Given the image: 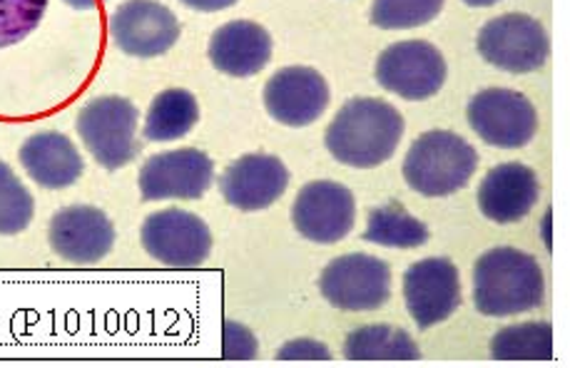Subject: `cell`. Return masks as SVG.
<instances>
[{
    "label": "cell",
    "mask_w": 570,
    "mask_h": 368,
    "mask_svg": "<svg viewBox=\"0 0 570 368\" xmlns=\"http://www.w3.org/2000/svg\"><path fill=\"white\" fill-rule=\"evenodd\" d=\"M404 130V118L394 105L376 98H354L336 112L324 142L334 160L356 170H372L392 160Z\"/></svg>",
    "instance_id": "obj_1"
},
{
    "label": "cell",
    "mask_w": 570,
    "mask_h": 368,
    "mask_svg": "<svg viewBox=\"0 0 570 368\" xmlns=\"http://www.w3.org/2000/svg\"><path fill=\"white\" fill-rule=\"evenodd\" d=\"M546 279L535 257L495 247L473 267V301L483 317H515L543 304Z\"/></svg>",
    "instance_id": "obj_2"
},
{
    "label": "cell",
    "mask_w": 570,
    "mask_h": 368,
    "mask_svg": "<svg viewBox=\"0 0 570 368\" xmlns=\"http://www.w3.org/2000/svg\"><path fill=\"white\" fill-rule=\"evenodd\" d=\"M479 167V155L469 140L449 130H431L411 145L404 160V177L414 192L446 197L459 192Z\"/></svg>",
    "instance_id": "obj_3"
},
{
    "label": "cell",
    "mask_w": 570,
    "mask_h": 368,
    "mask_svg": "<svg viewBox=\"0 0 570 368\" xmlns=\"http://www.w3.org/2000/svg\"><path fill=\"white\" fill-rule=\"evenodd\" d=\"M137 120L140 112L130 100L120 95H105L80 110L76 128L95 162L105 170H120L140 152V142L135 138Z\"/></svg>",
    "instance_id": "obj_4"
},
{
    "label": "cell",
    "mask_w": 570,
    "mask_h": 368,
    "mask_svg": "<svg viewBox=\"0 0 570 368\" xmlns=\"http://www.w3.org/2000/svg\"><path fill=\"white\" fill-rule=\"evenodd\" d=\"M322 297L342 311H376L392 297V269L372 255H344L324 267Z\"/></svg>",
    "instance_id": "obj_5"
},
{
    "label": "cell",
    "mask_w": 570,
    "mask_h": 368,
    "mask_svg": "<svg viewBox=\"0 0 570 368\" xmlns=\"http://www.w3.org/2000/svg\"><path fill=\"white\" fill-rule=\"evenodd\" d=\"M479 52L485 62L505 72H533L543 68L551 52V40H548L541 20L523 13H509L489 20L479 33Z\"/></svg>",
    "instance_id": "obj_6"
},
{
    "label": "cell",
    "mask_w": 570,
    "mask_h": 368,
    "mask_svg": "<svg viewBox=\"0 0 570 368\" xmlns=\"http://www.w3.org/2000/svg\"><path fill=\"white\" fill-rule=\"evenodd\" d=\"M446 60L426 40H401L376 60V82L404 100H426L446 82Z\"/></svg>",
    "instance_id": "obj_7"
},
{
    "label": "cell",
    "mask_w": 570,
    "mask_h": 368,
    "mask_svg": "<svg viewBox=\"0 0 570 368\" xmlns=\"http://www.w3.org/2000/svg\"><path fill=\"white\" fill-rule=\"evenodd\" d=\"M469 125L479 138L501 150H515L533 140L538 115L525 95L505 88H489L469 102Z\"/></svg>",
    "instance_id": "obj_8"
},
{
    "label": "cell",
    "mask_w": 570,
    "mask_h": 368,
    "mask_svg": "<svg viewBox=\"0 0 570 368\" xmlns=\"http://www.w3.org/2000/svg\"><path fill=\"white\" fill-rule=\"evenodd\" d=\"M140 239L147 255L175 269L205 265L213 251V235L205 219L185 209H163L147 217Z\"/></svg>",
    "instance_id": "obj_9"
},
{
    "label": "cell",
    "mask_w": 570,
    "mask_h": 368,
    "mask_svg": "<svg viewBox=\"0 0 570 368\" xmlns=\"http://www.w3.org/2000/svg\"><path fill=\"white\" fill-rule=\"evenodd\" d=\"M356 199L350 187L320 180L299 189L292 207V222L299 235L316 245H336L354 229Z\"/></svg>",
    "instance_id": "obj_10"
},
{
    "label": "cell",
    "mask_w": 570,
    "mask_h": 368,
    "mask_svg": "<svg viewBox=\"0 0 570 368\" xmlns=\"http://www.w3.org/2000/svg\"><path fill=\"white\" fill-rule=\"evenodd\" d=\"M215 180V165L203 150L183 147L153 155L140 170L145 202L160 199H199Z\"/></svg>",
    "instance_id": "obj_11"
},
{
    "label": "cell",
    "mask_w": 570,
    "mask_h": 368,
    "mask_svg": "<svg viewBox=\"0 0 570 368\" xmlns=\"http://www.w3.org/2000/svg\"><path fill=\"white\" fill-rule=\"evenodd\" d=\"M404 299L419 329L446 321L461 307V277L456 265L429 257L411 265L404 275Z\"/></svg>",
    "instance_id": "obj_12"
},
{
    "label": "cell",
    "mask_w": 570,
    "mask_h": 368,
    "mask_svg": "<svg viewBox=\"0 0 570 368\" xmlns=\"http://www.w3.org/2000/svg\"><path fill=\"white\" fill-rule=\"evenodd\" d=\"M110 38L125 56L157 58L179 38V20L155 0H125L110 18Z\"/></svg>",
    "instance_id": "obj_13"
},
{
    "label": "cell",
    "mask_w": 570,
    "mask_h": 368,
    "mask_svg": "<svg viewBox=\"0 0 570 368\" xmlns=\"http://www.w3.org/2000/svg\"><path fill=\"white\" fill-rule=\"evenodd\" d=\"M264 105L277 122L307 128L330 108V86L314 68H282L264 88Z\"/></svg>",
    "instance_id": "obj_14"
},
{
    "label": "cell",
    "mask_w": 570,
    "mask_h": 368,
    "mask_svg": "<svg viewBox=\"0 0 570 368\" xmlns=\"http://www.w3.org/2000/svg\"><path fill=\"white\" fill-rule=\"evenodd\" d=\"M48 239L58 257L72 261V265H95L110 255L115 227L102 209L72 205L52 217Z\"/></svg>",
    "instance_id": "obj_15"
},
{
    "label": "cell",
    "mask_w": 570,
    "mask_h": 368,
    "mask_svg": "<svg viewBox=\"0 0 570 368\" xmlns=\"http://www.w3.org/2000/svg\"><path fill=\"white\" fill-rule=\"evenodd\" d=\"M289 170L274 155H245L232 162L219 180L222 197L242 212H259L287 192Z\"/></svg>",
    "instance_id": "obj_16"
},
{
    "label": "cell",
    "mask_w": 570,
    "mask_h": 368,
    "mask_svg": "<svg viewBox=\"0 0 570 368\" xmlns=\"http://www.w3.org/2000/svg\"><path fill=\"white\" fill-rule=\"evenodd\" d=\"M538 197H541V185L538 177L521 162H503L483 177L479 187V207L481 212L499 225H513L531 212Z\"/></svg>",
    "instance_id": "obj_17"
},
{
    "label": "cell",
    "mask_w": 570,
    "mask_h": 368,
    "mask_svg": "<svg viewBox=\"0 0 570 368\" xmlns=\"http://www.w3.org/2000/svg\"><path fill=\"white\" fill-rule=\"evenodd\" d=\"M272 58V38L252 20H232L215 30L209 40V60L232 78H249L267 68Z\"/></svg>",
    "instance_id": "obj_18"
},
{
    "label": "cell",
    "mask_w": 570,
    "mask_h": 368,
    "mask_svg": "<svg viewBox=\"0 0 570 368\" xmlns=\"http://www.w3.org/2000/svg\"><path fill=\"white\" fill-rule=\"evenodd\" d=\"M20 162H23L30 180L46 189H62L80 180L82 157L78 147L60 132H38L20 147Z\"/></svg>",
    "instance_id": "obj_19"
},
{
    "label": "cell",
    "mask_w": 570,
    "mask_h": 368,
    "mask_svg": "<svg viewBox=\"0 0 570 368\" xmlns=\"http://www.w3.org/2000/svg\"><path fill=\"white\" fill-rule=\"evenodd\" d=\"M344 356L350 361H416L421 351L404 329L374 324L346 336Z\"/></svg>",
    "instance_id": "obj_20"
},
{
    "label": "cell",
    "mask_w": 570,
    "mask_h": 368,
    "mask_svg": "<svg viewBox=\"0 0 570 368\" xmlns=\"http://www.w3.org/2000/svg\"><path fill=\"white\" fill-rule=\"evenodd\" d=\"M199 120V105L195 95L183 88H173L157 95L145 120V140L173 142L185 138Z\"/></svg>",
    "instance_id": "obj_21"
},
{
    "label": "cell",
    "mask_w": 570,
    "mask_h": 368,
    "mask_svg": "<svg viewBox=\"0 0 570 368\" xmlns=\"http://www.w3.org/2000/svg\"><path fill=\"white\" fill-rule=\"evenodd\" d=\"M495 361H551L553 326L548 321H528L505 326L491 341Z\"/></svg>",
    "instance_id": "obj_22"
},
{
    "label": "cell",
    "mask_w": 570,
    "mask_h": 368,
    "mask_svg": "<svg viewBox=\"0 0 570 368\" xmlns=\"http://www.w3.org/2000/svg\"><path fill=\"white\" fill-rule=\"evenodd\" d=\"M364 239L379 247L416 249V247H424L429 241V229L421 219L409 215L404 207L384 205V207H376L374 212L368 215Z\"/></svg>",
    "instance_id": "obj_23"
},
{
    "label": "cell",
    "mask_w": 570,
    "mask_h": 368,
    "mask_svg": "<svg viewBox=\"0 0 570 368\" xmlns=\"http://www.w3.org/2000/svg\"><path fill=\"white\" fill-rule=\"evenodd\" d=\"M36 205L10 165L0 162V235H20L33 219Z\"/></svg>",
    "instance_id": "obj_24"
},
{
    "label": "cell",
    "mask_w": 570,
    "mask_h": 368,
    "mask_svg": "<svg viewBox=\"0 0 570 368\" xmlns=\"http://www.w3.org/2000/svg\"><path fill=\"white\" fill-rule=\"evenodd\" d=\"M443 8V0H374L372 23L384 30L426 26Z\"/></svg>",
    "instance_id": "obj_25"
},
{
    "label": "cell",
    "mask_w": 570,
    "mask_h": 368,
    "mask_svg": "<svg viewBox=\"0 0 570 368\" xmlns=\"http://www.w3.org/2000/svg\"><path fill=\"white\" fill-rule=\"evenodd\" d=\"M48 0H0V48L16 46L40 26Z\"/></svg>",
    "instance_id": "obj_26"
},
{
    "label": "cell",
    "mask_w": 570,
    "mask_h": 368,
    "mask_svg": "<svg viewBox=\"0 0 570 368\" xmlns=\"http://www.w3.org/2000/svg\"><path fill=\"white\" fill-rule=\"evenodd\" d=\"M225 356L227 359H255L257 339L252 336L247 326H242L237 321L225 324Z\"/></svg>",
    "instance_id": "obj_27"
},
{
    "label": "cell",
    "mask_w": 570,
    "mask_h": 368,
    "mask_svg": "<svg viewBox=\"0 0 570 368\" xmlns=\"http://www.w3.org/2000/svg\"><path fill=\"white\" fill-rule=\"evenodd\" d=\"M279 361H297V359H307V361H330L332 351L326 349L324 344L314 341V339H297L289 341L287 346H282L277 351Z\"/></svg>",
    "instance_id": "obj_28"
},
{
    "label": "cell",
    "mask_w": 570,
    "mask_h": 368,
    "mask_svg": "<svg viewBox=\"0 0 570 368\" xmlns=\"http://www.w3.org/2000/svg\"><path fill=\"white\" fill-rule=\"evenodd\" d=\"M179 3H185L187 8H193V10H203V13H217V10L232 8L237 3V0H179Z\"/></svg>",
    "instance_id": "obj_29"
},
{
    "label": "cell",
    "mask_w": 570,
    "mask_h": 368,
    "mask_svg": "<svg viewBox=\"0 0 570 368\" xmlns=\"http://www.w3.org/2000/svg\"><path fill=\"white\" fill-rule=\"evenodd\" d=\"M66 3L70 8H76V10H92V8H98L100 3H105V0H66Z\"/></svg>",
    "instance_id": "obj_30"
},
{
    "label": "cell",
    "mask_w": 570,
    "mask_h": 368,
    "mask_svg": "<svg viewBox=\"0 0 570 368\" xmlns=\"http://www.w3.org/2000/svg\"><path fill=\"white\" fill-rule=\"evenodd\" d=\"M463 3L471 6V8H491L499 3V0H463Z\"/></svg>",
    "instance_id": "obj_31"
}]
</instances>
